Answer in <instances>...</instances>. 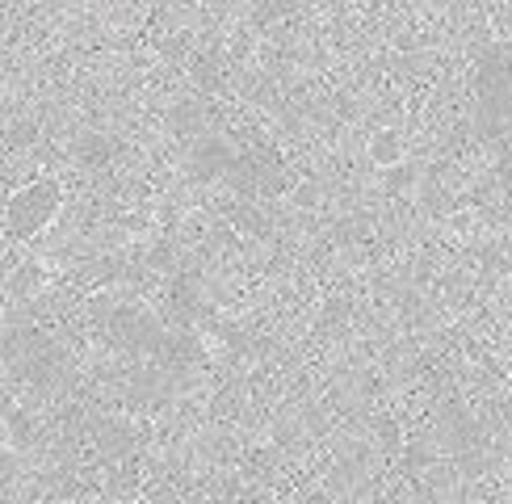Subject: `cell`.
<instances>
[{
  "mask_svg": "<svg viewBox=\"0 0 512 504\" xmlns=\"http://www.w3.org/2000/svg\"><path fill=\"white\" fill-rule=\"evenodd\" d=\"M236 504H265L261 496H244V500H236Z\"/></svg>",
  "mask_w": 512,
  "mask_h": 504,
  "instance_id": "obj_8",
  "label": "cell"
},
{
  "mask_svg": "<svg viewBox=\"0 0 512 504\" xmlns=\"http://www.w3.org/2000/svg\"><path fill=\"white\" fill-rule=\"evenodd\" d=\"M59 202H63V185L51 181V177L30 181L26 189H17V194L5 202V227H9V236L13 240L38 236V231L59 215Z\"/></svg>",
  "mask_w": 512,
  "mask_h": 504,
  "instance_id": "obj_3",
  "label": "cell"
},
{
  "mask_svg": "<svg viewBox=\"0 0 512 504\" xmlns=\"http://www.w3.org/2000/svg\"><path fill=\"white\" fill-rule=\"evenodd\" d=\"M143 504H181L177 496H168V492H160V496H152V500H143Z\"/></svg>",
  "mask_w": 512,
  "mask_h": 504,
  "instance_id": "obj_7",
  "label": "cell"
},
{
  "mask_svg": "<svg viewBox=\"0 0 512 504\" xmlns=\"http://www.w3.org/2000/svg\"><path fill=\"white\" fill-rule=\"evenodd\" d=\"M105 336L126 349V353H147V357H164L168 345V328L143 307H114L105 320Z\"/></svg>",
  "mask_w": 512,
  "mask_h": 504,
  "instance_id": "obj_4",
  "label": "cell"
},
{
  "mask_svg": "<svg viewBox=\"0 0 512 504\" xmlns=\"http://www.w3.org/2000/svg\"><path fill=\"white\" fill-rule=\"evenodd\" d=\"M399 152H403V143H399V135H395V131H382V135L374 139V147H370V156H374L378 164H395V160H399Z\"/></svg>",
  "mask_w": 512,
  "mask_h": 504,
  "instance_id": "obj_6",
  "label": "cell"
},
{
  "mask_svg": "<svg viewBox=\"0 0 512 504\" xmlns=\"http://www.w3.org/2000/svg\"><path fill=\"white\" fill-rule=\"evenodd\" d=\"M5 362L17 378H30V383H55V374L63 370V353L51 336H42L34 328H13L5 332Z\"/></svg>",
  "mask_w": 512,
  "mask_h": 504,
  "instance_id": "obj_2",
  "label": "cell"
},
{
  "mask_svg": "<svg viewBox=\"0 0 512 504\" xmlns=\"http://www.w3.org/2000/svg\"><path fill=\"white\" fill-rule=\"evenodd\" d=\"M475 97H479V118L487 131H512V51H492L479 59L475 72Z\"/></svg>",
  "mask_w": 512,
  "mask_h": 504,
  "instance_id": "obj_1",
  "label": "cell"
},
{
  "mask_svg": "<svg viewBox=\"0 0 512 504\" xmlns=\"http://www.w3.org/2000/svg\"><path fill=\"white\" fill-rule=\"evenodd\" d=\"M0 345H5V328H0Z\"/></svg>",
  "mask_w": 512,
  "mask_h": 504,
  "instance_id": "obj_9",
  "label": "cell"
},
{
  "mask_svg": "<svg viewBox=\"0 0 512 504\" xmlns=\"http://www.w3.org/2000/svg\"><path fill=\"white\" fill-rule=\"evenodd\" d=\"M231 164H236V156L227 152V147L219 139H206L198 152H194V168L198 177H215V173H231Z\"/></svg>",
  "mask_w": 512,
  "mask_h": 504,
  "instance_id": "obj_5",
  "label": "cell"
}]
</instances>
